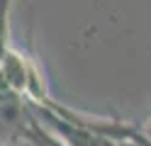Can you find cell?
Instances as JSON below:
<instances>
[{
  "label": "cell",
  "instance_id": "obj_1",
  "mask_svg": "<svg viewBox=\"0 0 151 146\" xmlns=\"http://www.w3.org/2000/svg\"><path fill=\"white\" fill-rule=\"evenodd\" d=\"M141 132H144V136H146V139H151V119L144 124V129H141Z\"/></svg>",
  "mask_w": 151,
  "mask_h": 146
}]
</instances>
